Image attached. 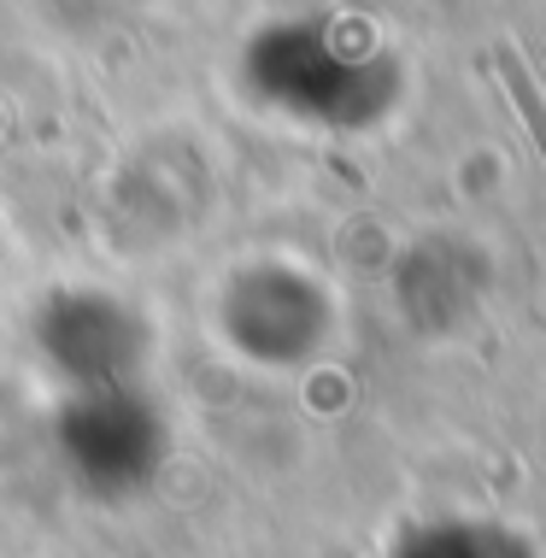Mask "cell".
<instances>
[{
	"label": "cell",
	"mask_w": 546,
	"mask_h": 558,
	"mask_svg": "<svg viewBox=\"0 0 546 558\" xmlns=\"http://www.w3.org/2000/svg\"><path fill=\"white\" fill-rule=\"evenodd\" d=\"M494 65H499V77H506V95L518 100L523 124H529V135H535V147H541V159H546V100H541L535 77H529L523 53L511 48V41H499V48H494Z\"/></svg>",
	"instance_id": "1"
}]
</instances>
